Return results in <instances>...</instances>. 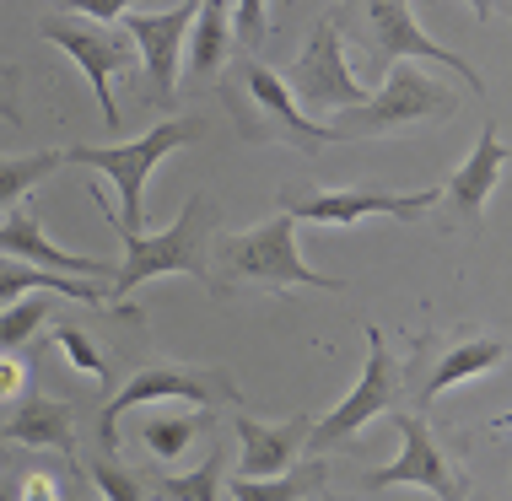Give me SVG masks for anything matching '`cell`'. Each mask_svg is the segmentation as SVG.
I'll return each mask as SVG.
<instances>
[{"label": "cell", "instance_id": "6da1fadb", "mask_svg": "<svg viewBox=\"0 0 512 501\" xmlns=\"http://www.w3.org/2000/svg\"><path fill=\"white\" fill-rule=\"evenodd\" d=\"M92 200H98V216H108V227H114L119 243H124L114 286H108V313H114V318H141V308H130V297L146 281H157V275H195V281L211 286V259H205V243H211L216 211H211V200H205V194H189L184 211L173 216L168 232H130L119 221V211L108 205L103 189H92Z\"/></svg>", "mask_w": 512, "mask_h": 501}, {"label": "cell", "instance_id": "7a4b0ae2", "mask_svg": "<svg viewBox=\"0 0 512 501\" xmlns=\"http://www.w3.org/2000/svg\"><path fill=\"white\" fill-rule=\"evenodd\" d=\"M211 291H297V286H313V291H345L340 275H318L313 264H302L297 254V221L286 211H275L270 221L248 232H221L211 243Z\"/></svg>", "mask_w": 512, "mask_h": 501}, {"label": "cell", "instance_id": "3957f363", "mask_svg": "<svg viewBox=\"0 0 512 501\" xmlns=\"http://www.w3.org/2000/svg\"><path fill=\"white\" fill-rule=\"evenodd\" d=\"M227 108H232V119H238L243 141H270V146L281 141V146L308 151V157L324 146H340L329 124H318L297 108L286 76H275L270 65H259V60H243L238 71L227 76Z\"/></svg>", "mask_w": 512, "mask_h": 501}, {"label": "cell", "instance_id": "277c9868", "mask_svg": "<svg viewBox=\"0 0 512 501\" xmlns=\"http://www.w3.org/2000/svg\"><path fill=\"white\" fill-rule=\"evenodd\" d=\"M162 399H178V405H195V410H211V405H243L238 383H232L227 367H195V361H151L141 367L130 383L119 388L114 399L98 410V448L114 453L119 448V421L141 405H162Z\"/></svg>", "mask_w": 512, "mask_h": 501}, {"label": "cell", "instance_id": "5b68a950", "mask_svg": "<svg viewBox=\"0 0 512 501\" xmlns=\"http://www.w3.org/2000/svg\"><path fill=\"white\" fill-rule=\"evenodd\" d=\"M205 124L200 119H162L151 124L141 141H124V146H71L65 162H81V167H98L103 178H114L119 189V221L130 232H146V178L168 151L200 141Z\"/></svg>", "mask_w": 512, "mask_h": 501}, {"label": "cell", "instance_id": "8992f818", "mask_svg": "<svg viewBox=\"0 0 512 501\" xmlns=\"http://www.w3.org/2000/svg\"><path fill=\"white\" fill-rule=\"evenodd\" d=\"M459 108V92L432 81L426 71H410V65H394L389 81L367 97L362 108L351 114H335L329 130L335 141H362V135H389V130H405V124H437V119H453Z\"/></svg>", "mask_w": 512, "mask_h": 501}, {"label": "cell", "instance_id": "52a82bcc", "mask_svg": "<svg viewBox=\"0 0 512 501\" xmlns=\"http://www.w3.org/2000/svg\"><path fill=\"white\" fill-rule=\"evenodd\" d=\"M399 383H405V378H399V361H394V351H389V340H383L378 324H367V367H362V378H356V388L324 415V421H313L308 453H335V448H345V442H351L367 421L394 415Z\"/></svg>", "mask_w": 512, "mask_h": 501}, {"label": "cell", "instance_id": "ba28073f", "mask_svg": "<svg viewBox=\"0 0 512 501\" xmlns=\"http://www.w3.org/2000/svg\"><path fill=\"white\" fill-rule=\"evenodd\" d=\"M286 87H292L297 108L308 119L313 114H351V108H362L372 97L362 81L351 76V65H345V44H340V22L335 17H318L308 44H302V54L292 60Z\"/></svg>", "mask_w": 512, "mask_h": 501}, {"label": "cell", "instance_id": "9c48e42d", "mask_svg": "<svg viewBox=\"0 0 512 501\" xmlns=\"http://www.w3.org/2000/svg\"><path fill=\"white\" fill-rule=\"evenodd\" d=\"M38 33H44L54 49H65V60H76V71L87 76V87H92V97H98V108H103V124L119 130L114 76L135 65L130 38L108 33V27H98V22H81L76 11H49V17H38Z\"/></svg>", "mask_w": 512, "mask_h": 501}, {"label": "cell", "instance_id": "30bf717a", "mask_svg": "<svg viewBox=\"0 0 512 501\" xmlns=\"http://www.w3.org/2000/svg\"><path fill=\"white\" fill-rule=\"evenodd\" d=\"M442 200V189H415V194H399V189H313V194H281V211L292 221H318V227H356L367 216H394V221H421L432 205Z\"/></svg>", "mask_w": 512, "mask_h": 501}, {"label": "cell", "instance_id": "8fae6325", "mask_svg": "<svg viewBox=\"0 0 512 501\" xmlns=\"http://www.w3.org/2000/svg\"><path fill=\"white\" fill-rule=\"evenodd\" d=\"M394 431H399V458L383 469H372L367 475V491H389V485H421L426 496L437 501H469V475L448 464V453H442V442L432 437V426H426V415H389Z\"/></svg>", "mask_w": 512, "mask_h": 501}, {"label": "cell", "instance_id": "7c38bea8", "mask_svg": "<svg viewBox=\"0 0 512 501\" xmlns=\"http://www.w3.org/2000/svg\"><path fill=\"white\" fill-rule=\"evenodd\" d=\"M367 27H372V65H378V71H394V65H405V60H432V65H448L453 76H464V87L475 97H486V76L469 60H459L453 49H442L437 38L415 22V11L405 0H372Z\"/></svg>", "mask_w": 512, "mask_h": 501}, {"label": "cell", "instance_id": "4fadbf2b", "mask_svg": "<svg viewBox=\"0 0 512 501\" xmlns=\"http://www.w3.org/2000/svg\"><path fill=\"white\" fill-rule=\"evenodd\" d=\"M195 17L200 6L184 0V6H162V11H124V33H130L135 54L146 65V81H151V97L162 108L173 103V87H178V60H184V38L195 33Z\"/></svg>", "mask_w": 512, "mask_h": 501}, {"label": "cell", "instance_id": "5bb4252c", "mask_svg": "<svg viewBox=\"0 0 512 501\" xmlns=\"http://www.w3.org/2000/svg\"><path fill=\"white\" fill-rule=\"evenodd\" d=\"M232 431H238V480H275L297 469V453H308L313 415L302 410L275 426L254 421V415H232Z\"/></svg>", "mask_w": 512, "mask_h": 501}, {"label": "cell", "instance_id": "9a60e30c", "mask_svg": "<svg viewBox=\"0 0 512 501\" xmlns=\"http://www.w3.org/2000/svg\"><path fill=\"white\" fill-rule=\"evenodd\" d=\"M512 162V146H502V135H496V124L480 130L475 151L464 157V167L442 184V200L453 205V221H459L464 232H480V221H486V200L496 189V178H502V167Z\"/></svg>", "mask_w": 512, "mask_h": 501}, {"label": "cell", "instance_id": "2e32d148", "mask_svg": "<svg viewBox=\"0 0 512 501\" xmlns=\"http://www.w3.org/2000/svg\"><path fill=\"white\" fill-rule=\"evenodd\" d=\"M0 254L33 264V270H54V275H108V281H114V270H119V264H103L92 254H71V248L49 243L44 227H38V216L27 211V205L11 211V216H0Z\"/></svg>", "mask_w": 512, "mask_h": 501}, {"label": "cell", "instance_id": "e0dca14e", "mask_svg": "<svg viewBox=\"0 0 512 501\" xmlns=\"http://www.w3.org/2000/svg\"><path fill=\"white\" fill-rule=\"evenodd\" d=\"M0 437L17 442V448H38V453H76V426H71V405L49 394H27L17 415L0 426Z\"/></svg>", "mask_w": 512, "mask_h": 501}, {"label": "cell", "instance_id": "ac0fdd59", "mask_svg": "<svg viewBox=\"0 0 512 501\" xmlns=\"http://www.w3.org/2000/svg\"><path fill=\"white\" fill-rule=\"evenodd\" d=\"M502 361H507V340H496V334H475V340L448 345V351L437 356L432 378L421 383V415H426V405H432L437 394H448V388H459L469 378H486L491 367H502Z\"/></svg>", "mask_w": 512, "mask_h": 501}, {"label": "cell", "instance_id": "d6986e66", "mask_svg": "<svg viewBox=\"0 0 512 501\" xmlns=\"http://www.w3.org/2000/svg\"><path fill=\"white\" fill-rule=\"evenodd\" d=\"M49 291H54V297H71V302H87V308H103L108 313V291L76 281V275L33 270V264L0 254V308H11V302H22V297H49Z\"/></svg>", "mask_w": 512, "mask_h": 501}, {"label": "cell", "instance_id": "ffe728a7", "mask_svg": "<svg viewBox=\"0 0 512 501\" xmlns=\"http://www.w3.org/2000/svg\"><path fill=\"white\" fill-rule=\"evenodd\" d=\"M227 49H232V6L205 0L200 17H195V33H189V76H195V81L221 76Z\"/></svg>", "mask_w": 512, "mask_h": 501}, {"label": "cell", "instance_id": "44dd1931", "mask_svg": "<svg viewBox=\"0 0 512 501\" xmlns=\"http://www.w3.org/2000/svg\"><path fill=\"white\" fill-rule=\"evenodd\" d=\"M205 431V410H189V415H146L141 421V448L157 458V464H173L195 448V437Z\"/></svg>", "mask_w": 512, "mask_h": 501}, {"label": "cell", "instance_id": "7402d4cb", "mask_svg": "<svg viewBox=\"0 0 512 501\" xmlns=\"http://www.w3.org/2000/svg\"><path fill=\"white\" fill-rule=\"evenodd\" d=\"M65 162V151H33V157H0V216L22 211V200L33 194L54 167Z\"/></svg>", "mask_w": 512, "mask_h": 501}, {"label": "cell", "instance_id": "603a6c76", "mask_svg": "<svg viewBox=\"0 0 512 501\" xmlns=\"http://www.w3.org/2000/svg\"><path fill=\"white\" fill-rule=\"evenodd\" d=\"M318 485H324V464H297L292 475H275V480H232L227 491H232V501H308Z\"/></svg>", "mask_w": 512, "mask_h": 501}, {"label": "cell", "instance_id": "cb8c5ba5", "mask_svg": "<svg viewBox=\"0 0 512 501\" xmlns=\"http://www.w3.org/2000/svg\"><path fill=\"white\" fill-rule=\"evenodd\" d=\"M221 491H227V448H216L200 469H189V475H168L157 485L162 501H221Z\"/></svg>", "mask_w": 512, "mask_h": 501}, {"label": "cell", "instance_id": "d4e9b609", "mask_svg": "<svg viewBox=\"0 0 512 501\" xmlns=\"http://www.w3.org/2000/svg\"><path fill=\"white\" fill-rule=\"evenodd\" d=\"M49 324V297H22L0 308V356H22V345Z\"/></svg>", "mask_w": 512, "mask_h": 501}, {"label": "cell", "instance_id": "484cf974", "mask_svg": "<svg viewBox=\"0 0 512 501\" xmlns=\"http://www.w3.org/2000/svg\"><path fill=\"white\" fill-rule=\"evenodd\" d=\"M49 340L60 345V356L71 361V372H81V378H108V361H103V351H98V340L92 334H81L76 324H54L49 329Z\"/></svg>", "mask_w": 512, "mask_h": 501}, {"label": "cell", "instance_id": "4316f807", "mask_svg": "<svg viewBox=\"0 0 512 501\" xmlns=\"http://www.w3.org/2000/svg\"><path fill=\"white\" fill-rule=\"evenodd\" d=\"M81 475L92 480V491H98V501H146L141 480H135L130 469H124V464H114V458H108V453H98V458H92L87 469H81Z\"/></svg>", "mask_w": 512, "mask_h": 501}, {"label": "cell", "instance_id": "83f0119b", "mask_svg": "<svg viewBox=\"0 0 512 501\" xmlns=\"http://www.w3.org/2000/svg\"><path fill=\"white\" fill-rule=\"evenodd\" d=\"M232 33H238L243 44L254 49L259 38H265V6H259V0H243V6H232Z\"/></svg>", "mask_w": 512, "mask_h": 501}, {"label": "cell", "instance_id": "f1b7e54d", "mask_svg": "<svg viewBox=\"0 0 512 501\" xmlns=\"http://www.w3.org/2000/svg\"><path fill=\"white\" fill-rule=\"evenodd\" d=\"M27 399V361L22 356H0V405Z\"/></svg>", "mask_w": 512, "mask_h": 501}, {"label": "cell", "instance_id": "f546056e", "mask_svg": "<svg viewBox=\"0 0 512 501\" xmlns=\"http://www.w3.org/2000/svg\"><path fill=\"white\" fill-rule=\"evenodd\" d=\"M17 65H6L0 60V119L11 124V130H22V108H17Z\"/></svg>", "mask_w": 512, "mask_h": 501}, {"label": "cell", "instance_id": "4dcf8cb0", "mask_svg": "<svg viewBox=\"0 0 512 501\" xmlns=\"http://www.w3.org/2000/svg\"><path fill=\"white\" fill-rule=\"evenodd\" d=\"M17 501H65V485L54 480V475H22Z\"/></svg>", "mask_w": 512, "mask_h": 501}, {"label": "cell", "instance_id": "1f68e13d", "mask_svg": "<svg viewBox=\"0 0 512 501\" xmlns=\"http://www.w3.org/2000/svg\"><path fill=\"white\" fill-rule=\"evenodd\" d=\"M65 501H98V496H92V491H71V496H65Z\"/></svg>", "mask_w": 512, "mask_h": 501}, {"label": "cell", "instance_id": "d6a6232c", "mask_svg": "<svg viewBox=\"0 0 512 501\" xmlns=\"http://www.w3.org/2000/svg\"><path fill=\"white\" fill-rule=\"evenodd\" d=\"M496 426H512V415H507V421H496Z\"/></svg>", "mask_w": 512, "mask_h": 501}]
</instances>
